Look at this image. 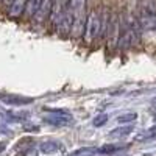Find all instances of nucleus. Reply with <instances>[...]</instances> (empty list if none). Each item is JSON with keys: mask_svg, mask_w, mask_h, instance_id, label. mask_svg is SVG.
Returning a JSON list of instances; mask_svg holds the SVG:
<instances>
[{"mask_svg": "<svg viewBox=\"0 0 156 156\" xmlns=\"http://www.w3.org/2000/svg\"><path fill=\"white\" fill-rule=\"evenodd\" d=\"M53 2L55 0H42L41 6L36 11V14L33 17V20L39 25H42L44 22H47V19H50V14H51V8H53Z\"/></svg>", "mask_w": 156, "mask_h": 156, "instance_id": "423d86ee", "label": "nucleus"}, {"mask_svg": "<svg viewBox=\"0 0 156 156\" xmlns=\"http://www.w3.org/2000/svg\"><path fill=\"white\" fill-rule=\"evenodd\" d=\"M111 14H109V9H103V12L100 14V19H101V25H100V39H106L108 36V31H109V27H111Z\"/></svg>", "mask_w": 156, "mask_h": 156, "instance_id": "9d476101", "label": "nucleus"}, {"mask_svg": "<svg viewBox=\"0 0 156 156\" xmlns=\"http://www.w3.org/2000/svg\"><path fill=\"white\" fill-rule=\"evenodd\" d=\"M126 148V145H122V144H106V145H101L100 148H97V153L100 154H112V153H117Z\"/></svg>", "mask_w": 156, "mask_h": 156, "instance_id": "ddd939ff", "label": "nucleus"}, {"mask_svg": "<svg viewBox=\"0 0 156 156\" xmlns=\"http://www.w3.org/2000/svg\"><path fill=\"white\" fill-rule=\"evenodd\" d=\"M27 2L28 0H14V2L11 3V6L8 8V16L9 17H20L25 12Z\"/></svg>", "mask_w": 156, "mask_h": 156, "instance_id": "1a4fd4ad", "label": "nucleus"}, {"mask_svg": "<svg viewBox=\"0 0 156 156\" xmlns=\"http://www.w3.org/2000/svg\"><path fill=\"white\" fill-rule=\"evenodd\" d=\"M106 122H108V115H106V114H100V115H97L95 119H94V122H92V123L98 128V126H103Z\"/></svg>", "mask_w": 156, "mask_h": 156, "instance_id": "a211bd4d", "label": "nucleus"}, {"mask_svg": "<svg viewBox=\"0 0 156 156\" xmlns=\"http://www.w3.org/2000/svg\"><path fill=\"white\" fill-rule=\"evenodd\" d=\"M140 30L153 31L156 30V2L154 0H140V11L137 16Z\"/></svg>", "mask_w": 156, "mask_h": 156, "instance_id": "f257e3e1", "label": "nucleus"}, {"mask_svg": "<svg viewBox=\"0 0 156 156\" xmlns=\"http://www.w3.org/2000/svg\"><path fill=\"white\" fill-rule=\"evenodd\" d=\"M41 3H42V0H28V2H27V8H25V12H23L25 17H28V19L34 17L36 11L39 9Z\"/></svg>", "mask_w": 156, "mask_h": 156, "instance_id": "4468645a", "label": "nucleus"}, {"mask_svg": "<svg viewBox=\"0 0 156 156\" xmlns=\"http://www.w3.org/2000/svg\"><path fill=\"white\" fill-rule=\"evenodd\" d=\"M133 126L131 125H126V126H119L112 129V131H109V137H114V139H122V137H126L133 133Z\"/></svg>", "mask_w": 156, "mask_h": 156, "instance_id": "f8f14e48", "label": "nucleus"}, {"mask_svg": "<svg viewBox=\"0 0 156 156\" xmlns=\"http://www.w3.org/2000/svg\"><path fill=\"white\" fill-rule=\"evenodd\" d=\"M44 122L47 125H51V126H67L73 120L69 114H51V115L44 117Z\"/></svg>", "mask_w": 156, "mask_h": 156, "instance_id": "0eeeda50", "label": "nucleus"}, {"mask_svg": "<svg viewBox=\"0 0 156 156\" xmlns=\"http://www.w3.org/2000/svg\"><path fill=\"white\" fill-rule=\"evenodd\" d=\"M72 23H73V17H72V14H70L69 9H67V11H66V14H64L62 19L59 20V23L56 25L58 33L62 34V36H69L70 31H72Z\"/></svg>", "mask_w": 156, "mask_h": 156, "instance_id": "6e6552de", "label": "nucleus"}, {"mask_svg": "<svg viewBox=\"0 0 156 156\" xmlns=\"http://www.w3.org/2000/svg\"><path fill=\"white\" fill-rule=\"evenodd\" d=\"M62 148V145L56 140H44L39 144V151L44 153V154H53V153H58L59 150Z\"/></svg>", "mask_w": 156, "mask_h": 156, "instance_id": "9b49d317", "label": "nucleus"}, {"mask_svg": "<svg viewBox=\"0 0 156 156\" xmlns=\"http://www.w3.org/2000/svg\"><path fill=\"white\" fill-rule=\"evenodd\" d=\"M2 2H3V5H6V6L9 8V6H11V3L14 2V0H2Z\"/></svg>", "mask_w": 156, "mask_h": 156, "instance_id": "aec40b11", "label": "nucleus"}, {"mask_svg": "<svg viewBox=\"0 0 156 156\" xmlns=\"http://www.w3.org/2000/svg\"><path fill=\"white\" fill-rule=\"evenodd\" d=\"M120 37H122V19L117 14H112V17H111V27H109V31H108V36H106L108 48L109 50L119 48Z\"/></svg>", "mask_w": 156, "mask_h": 156, "instance_id": "7ed1b4c3", "label": "nucleus"}, {"mask_svg": "<svg viewBox=\"0 0 156 156\" xmlns=\"http://www.w3.org/2000/svg\"><path fill=\"white\" fill-rule=\"evenodd\" d=\"M156 137V125L154 126H151V128H148L145 133H142V134H139L137 136V140H145V139H154Z\"/></svg>", "mask_w": 156, "mask_h": 156, "instance_id": "dca6fc26", "label": "nucleus"}, {"mask_svg": "<svg viewBox=\"0 0 156 156\" xmlns=\"http://www.w3.org/2000/svg\"><path fill=\"white\" fill-rule=\"evenodd\" d=\"M33 97H25V95H17V94H9V92H0V101L9 106H23L33 103Z\"/></svg>", "mask_w": 156, "mask_h": 156, "instance_id": "20e7f679", "label": "nucleus"}, {"mask_svg": "<svg viewBox=\"0 0 156 156\" xmlns=\"http://www.w3.org/2000/svg\"><path fill=\"white\" fill-rule=\"evenodd\" d=\"M94 153H97V148H80L73 151L70 156H92Z\"/></svg>", "mask_w": 156, "mask_h": 156, "instance_id": "f3484780", "label": "nucleus"}, {"mask_svg": "<svg viewBox=\"0 0 156 156\" xmlns=\"http://www.w3.org/2000/svg\"><path fill=\"white\" fill-rule=\"evenodd\" d=\"M100 25H101V19H100V12L97 9H90L87 12L86 17V25H84V33H83V39L90 44L100 36Z\"/></svg>", "mask_w": 156, "mask_h": 156, "instance_id": "f03ea898", "label": "nucleus"}, {"mask_svg": "<svg viewBox=\"0 0 156 156\" xmlns=\"http://www.w3.org/2000/svg\"><path fill=\"white\" fill-rule=\"evenodd\" d=\"M3 128H5L3 125H0V133H2V134H11L9 129H3Z\"/></svg>", "mask_w": 156, "mask_h": 156, "instance_id": "6ab92c4d", "label": "nucleus"}, {"mask_svg": "<svg viewBox=\"0 0 156 156\" xmlns=\"http://www.w3.org/2000/svg\"><path fill=\"white\" fill-rule=\"evenodd\" d=\"M137 119V114L136 112H126V114H122L117 117V122L119 123H131Z\"/></svg>", "mask_w": 156, "mask_h": 156, "instance_id": "2eb2a0df", "label": "nucleus"}, {"mask_svg": "<svg viewBox=\"0 0 156 156\" xmlns=\"http://www.w3.org/2000/svg\"><path fill=\"white\" fill-rule=\"evenodd\" d=\"M67 2L69 0H55L53 2V8H51V14H50V23L56 28V25L59 23V20L62 19V16L67 11Z\"/></svg>", "mask_w": 156, "mask_h": 156, "instance_id": "39448f33", "label": "nucleus"}, {"mask_svg": "<svg viewBox=\"0 0 156 156\" xmlns=\"http://www.w3.org/2000/svg\"><path fill=\"white\" fill-rule=\"evenodd\" d=\"M0 2H2V0H0Z\"/></svg>", "mask_w": 156, "mask_h": 156, "instance_id": "412c9836", "label": "nucleus"}]
</instances>
